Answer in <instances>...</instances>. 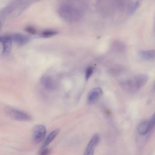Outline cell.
Returning <instances> with one entry per match:
<instances>
[{
    "label": "cell",
    "instance_id": "16",
    "mask_svg": "<svg viewBox=\"0 0 155 155\" xmlns=\"http://www.w3.org/2000/svg\"><path fill=\"white\" fill-rule=\"evenodd\" d=\"M26 31L32 35H35L36 34V30L33 27H31V26H28L26 28Z\"/></svg>",
    "mask_w": 155,
    "mask_h": 155
},
{
    "label": "cell",
    "instance_id": "7",
    "mask_svg": "<svg viewBox=\"0 0 155 155\" xmlns=\"http://www.w3.org/2000/svg\"><path fill=\"white\" fill-rule=\"evenodd\" d=\"M41 82L44 87L48 90H53L56 87L54 80L49 76H44L41 79Z\"/></svg>",
    "mask_w": 155,
    "mask_h": 155
},
{
    "label": "cell",
    "instance_id": "11",
    "mask_svg": "<svg viewBox=\"0 0 155 155\" xmlns=\"http://www.w3.org/2000/svg\"><path fill=\"white\" fill-rule=\"evenodd\" d=\"M139 55L142 59L145 61H150L155 59V50H146L141 51L139 53Z\"/></svg>",
    "mask_w": 155,
    "mask_h": 155
},
{
    "label": "cell",
    "instance_id": "5",
    "mask_svg": "<svg viewBox=\"0 0 155 155\" xmlns=\"http://www.w3.org/2000/svg\"><path fill=\"white\" fill-rule=\"evenodd\" d=\"M100 139L101 137L99 134L96 133L94 134L88 142L84 151V155H93L95 148L99 143Z\"/></svg>",
    "mask_w": 155,
    "mask_h": 155
},
{
    "label": "cell",
    "instance_id": "9",
    "mask_svg": "<svg viewBox=\"0 0 155 155\" xmlns=\"http://www.w3.org/2000/svg\"><path fill=\"white\" fill-rule=\"evenodd\" d=\"M1 41L2 44V53L3 54L8 53L12 48V40L9 36H5L1 39Z\"/></svg>",
    "mask_w": 155,
    "mask_h": 155
},
{
    "label": "cell",
    "instance_id": "12",
    "mask_svg": "<svg viewBox=\"0 0 155 155\" xmlns=\"http://www.w3.org/2000/svg\"><path fill=\"white\" fill-rule=\"evenodd\" d=\"M59 129H56V130L52 131L46 137V139L42 145V148L47 147L54 140V139L57 136V135L59 133Z\"/></svg>",
    "mask_w": 155,
    "mask_h": 155
},
{
    "label": "cell",
    "instance_id": "8",
    "mask_svg": "<svg viewBox=\"0 0 155 155\" xmlns=\"http://www.w3.org/2000/svg\"><path fill=\"white\" fill-rule=\"evenodd\" d=\"M8 36L12 41L19 45H24L27 44L29 41V39L27 36L20 33H15Z\"/></svg>",
    "mask_w": 155,
    "mask_h": 155
},
{
    "label": "cell",
    "instance_id": "13",
    "mask_svg": "<svg viewBox=\"0 0 155 155\" xmlns=\"http://www.w3.org/2000/svg\"><path fill=\"white\" fill-rule=\"evenodd\" d=\"M57 34V31L53 30H45L41 33V36L42 38H50Z\"/></svg>",
    "mask_w": 155,
    "mask_h": 155
},
{
    "label": "cell",
    "instance_id": "15",
    "mask_svg": "<svg viewBox=\"0 0 155 155\" xmlns=\"http://www.w3.org/2000/svg\"><path fill=\"white\" fill-rule=\"evenodd\" d=\"M50 153V149L47 148V147L42 148V150L39 151V155H49Z\"/></svg>",
    "mask_w": 155,
    "mask_h": 155
},
{
    "label": "cell",
    "instance_id": "2",
    "mask_svg": "<svg viewBox=\"0 0 155 155\" xmlns=\"http://www.w3.org/2000/svg\"><path fill=\"white\" fill-rule=\"evenodd\" d=\"M5 111V113L14 120L19 121H30L32 119V117L28 113L15 108L7 107Z\"/></svg>",
    "mask_w": 155,
    "mask_h": 155
},
{
    "label": "cell",
    "instance_id": "18",
    "mask_svg": "<svg viewBox=\"0 0 155 155\" xmlns=\"http://www.w3.org/2000/svg\"><path fill=\"white\" fill-rule=\"evenodd\" d=\"M1 27H2V24H1V22L0 21V31H1Z\"/></svg>",
    "mask_w": 155,
    "mask_h": 155
},
{
    "label": "cell",
    "instance_id": "3",
    "mask_svg": "<svg viewBox=\"0 0 155 155\" xmlns=\"http://www.w3.org/2000/svg\"><path fill=\"white\" fill-rule=\"evenodd\" d=\"M60 16L65 20L68 21H74L78 20L79 16V13L74 8L68 6H62L59 10Z\"/></svg>",
    "mask_w": 155,
    "mask_h": 155
},
{
    "label": "cell",
    "instance_id": "1",
    "mask_svg": "<svg viewBox=\"0 0 155 155\" xmlns=\"http://www.w3.org/2000/svg\"><path fill=\"white\" fill-rule=\"evenodd\" d=\"M148 80L146 74H139L125 81L122 85L123 88L129 93H134L143 87Z\"/></svg>",
    "mask_w": 155,
    "mask_h": 155
},
{
    "label": "cell",
    "instance_id": "19",
    "mask_svg": "<svg viewBox=\"0 0 155 155\" xmlns=\"http://www.w3.org/2000/svg\"><path fill=\"white\" fill-rule=\"evenodd\" d=\"M154 88H155V85H154Z\"/></svg>",
    "mask_w": 155,
    "mask_h": 155
},
{
    "label": "cell",
    "instance_id": "4",
    "mask_svg": "<svg viewBox=\"0 0 155 155\" xmlns=\"http://www.w3.org/2000/svg\"><path fill=\"white\" fill-rule=\"evenodd\" d=\"M46 134V128L42 125H35L33 130V140L36 143L41 142Z\"/></svg>",
    "mask_w": 155,
    "mask_h": 155
},
{
    "label": "cell",
    "instance_id": "17",
    "mask_svg": "<svg viewBox=\"0 0 155 155\" xmlns=\"http://www.w3.org/2000/svg\"><path fill=\"white\" fill-rule=\"evenodd\" d=\"M150 122V126L151 127V128L154 127V125H155V113H154V114L152 116L151 118L150 119V120H149Z\"/></svg>",
    "mask_w": 155,
    "mask_h": 155
},
{
    "label": "cell",
    "instance_id": "14",
    "mask_svg": "<svg viewBox=\"0 0 155 155\" xmlns=\"http://www.w3.org/2000/svg\"><path fill=\"white\" fill-rule=\"evenodd\" d=\"M93 70H94L93 67L91 66H89L86 68L85 72V78L86 80H88L91 77V76L93 73Z\"/></svg>",
    "mask_w": 155,
    "mask_h": 155
},
{
    "label": "cell",
    "instance_id": "10",
    "mask_svg": "<svg viewBox=\"0 0 155 155\" xmlns=\"http://www.w3.org/2000/svg\"><path fill=\"white\" fill-rule=\"evenodd\" d=\"M151 129L149 120L142 122L137 127V132L140 135L147 134Z\"/></svg>",
    "mask_w": 155,
    "mask_h": 155
},
{
    "label": "cell",
    "instance_id": "6",
    "mask_svg": "<svg viewBox=\"0 0 155 155\" xmlns=\"http://www.w3.org/2000/svg\"><path fill=\"white\" fill-rule=\"evenodd\" d=\"M103 94L102 90L99 87H95L91 89L88 94L87 101L88 104L95 103Z\"/></svg>",
    "mask_w": 155,
    "mask_h": 155
}]
</instances>
